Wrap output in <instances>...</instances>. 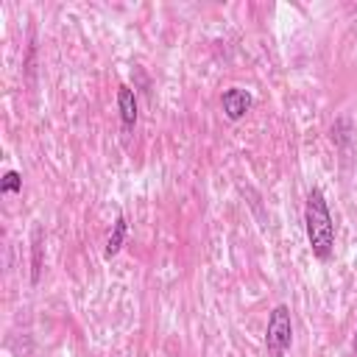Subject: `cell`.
I'll return each instance as SVG.
<instances>
[{
	"label": "cell",
	"mask_w": 357,
	"mask_h": 357,
	"mask_svg": "<svg viewBox=\"0 0 357 357\" xmlns=\"http://www.w3.org/2000/svg\"><path fill=\"white\" fill-rule=\"evenodd\" d=\"M293 343V321H290V310L285 304H276L274 313L268 315V326H265V349L271 357H285V351Z\"/></svg>",
	"instance_id": "cell-2"
},
{
	"label": "cell",
	"mask_w": 357,
	"mask_h": 357,
	"mask_svg": "<svg viewBox=\"0 0 357 357\" xmlns=\"http://www.w3.org/2000/svg\"><path fill=\"white\" fill-rule=\"evenodd\" d=\"M354 349H357V338H354Z\"/></svg>",
	"instance_id": "cell-8"
},
{
	"label": "cell",
	"mask_w": 357,
	"mask_h": 357,
	"mask_svg": "<svg viewBox=\"0 0 357 357\" xmlns=\"http://www.w3.org/2000/svg\"><path fill=\"white\" fill-rule=\"evenodd\" d=\"M117 109H120L123 128H134V123H137V98H134V90L126 87V84L117 90Z\"/></svg>",
	"instance_id": "cell-4"
},
{
	"label": "cell",
	"mask_w": 357,
	"mask_h": 357,
	"mask_svg": "<svg viewBox=\"0 0 357 357\" xmlns=\"http://www.w3.org/2000/svg\"><path fill=\"white\" fill-rule=\"evenodd\" d=\"M40 238H42V232L37 229L34 232V282L40 279V263H42V243H40Z\"/></svg>",
	"instance_id": "cell-7"
},
{
	"label": "cell",
	"mask_w": 357,
	"mask_h": 357,
	"mask_svg": "<svg viewBox=\"0 0 357 357\" xmlns=\"http://www.w3.org/2000/svg\"><path fill=\"white\" fill-rule=\"evenodd\" d=\"M304 229H307V240L310 249L318 260H329L332 249H335V224L326 207L324 193L315 188L307 196V207H304Z\"/></svg>",
	"instance_id": "cell-1"
},
{
	"label": "cell",
	"mask_w": 357,
	"mask_h": 357,
	"mask_svg": "<svg viewBox=\"0 0 357 357\" xmlns=\"http://www.w3.org/2000/svg\"><path fill=\"white\" fill-rule=\"evenodd\" d=\"M126 229H128L126 218L117 215V221H115V226H112V235H109V240H106V251H103L106 260H112V257L123 249V243H126Z\"/></svg>",
	"instance_id": "cell-5"
},
{
	"label": "cell",
	"mask_w": 357,
	"mask_h": 357,
	"mask_svg": "<svg viewBox=\"0 0 357 357\" xmlns=\"http://www.w3.org/2000/svg\"><path fill=\"white\" fill-rule=\"evenodd\" d=\"M20 190H23V176L17 170H9L3 182H0V193H20Z\"/></svg>",
	"instance_id": "cell-6"
},
{
	"label": "cell",
	"mask_w": 357,
	"mask_h": 357,
	"mask_svg": "<svg viewBox=\"0 0 357 357\" xmlns=\"http://www.w3.org/2000/svg\"><path fill=\"white\" fill-rule=\"evenodd\" d=\"M221 106H224V115L229 120H243L249 115V109H251V95L246 90H240V87H229L224 92V98H221Z\"/></svg>",
	"instance_id": "cell-3"
}]
</instances>
